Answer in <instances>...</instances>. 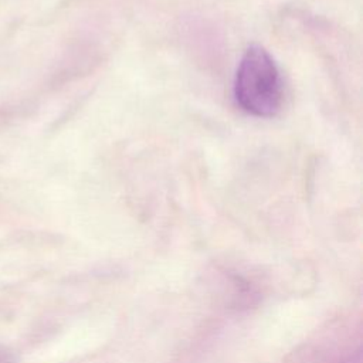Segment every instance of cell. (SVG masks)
Segmentation results:
<instances>
[{"mask_svg": "<svg viewBox=\"0 0 363 363\" xmlns=\"http://www.w3.org/2000/svg\"><path fill=\"white\" fill-rule=\"evenodd\" d=\"M345 363H362V354L360 353H357L356 356H353V357H350L347 362H345Z\"/></svg>", "mask_w": 363, "mask_h": 363, "instance_id": "obj_2", "label": "cell"}, {"mask_svg": "<svg viewBox=\"0 0 363 363\" xmlns=\"http://www.w3.org/2000/svg\"><path fill=\"white\" fill-rule=\"evenodd\" d=\"M237 104L254 116L271 118L278 113L284 99L279 69L261 45H251L244 52L234 78Z\"/></svg>", "mask_w": 363, "mask_h": 363, "instance_id": "obj_1", "label": "cell"}, {"mask_svg": "<svg viewBox=\"0 0 363 363\" xmlns=\"http://www.w3.org/2000/svg\"><path fill=\"white\" fill-rule=\"evenodd\" d=\"M0 363H7L6 360V354L3 352H0Z\"/></svg>", "mask_w": 363, "mask_h": 363, "instance_id": "obj_3", "label": "cell"}]
</instances>
